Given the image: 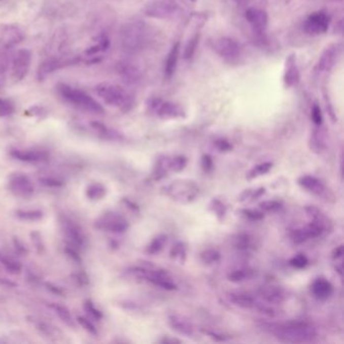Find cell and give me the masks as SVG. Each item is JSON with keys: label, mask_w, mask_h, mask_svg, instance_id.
<instances>
[{"label": "cell", "mask_w": 344, "mask_h": 344, "mask_svg": "<svg viewBox=\"0 0 344 344\" xmlns=\"http://www.w3.org/2000/svg\"><path fill=\"white\" fill-rule=\"evenodd\" d=\"M262 328L278 340L286 343H309L315 341L318 336L311 324L302 321L265 323Z\"/></svg>", "instance_id": "cell-1"}, {"label": "cell", "mask_w": 344, "mask_h": 344, "mask_svg": "<svg viewBox=\"0 0 344 344\" xmlns=\"http://www.w3.org/2000/svg\"><path fill=\"white\" fill-rule=\"evenodd\" d=\"M151 31L149 25L143 20L130 21L123 25L120 31V44L124 51L136 53L149 44Z\"/></svg>", "instance_id": "cell-2"}, {"label": "cell", "mask_w": 344, "mask_h": 344, "mask_svg": "<svg viewBox=\"0 0 344 344\" xmlns=\"http://www.w3.org/2000/svg\"><path fill=\"white\" fill-rule=\"evenodd\" d=\"M95 91L96 94L111 107H115L123 112H127L133 107V95L120 85L105 82L96 86Z\"/></svg>", "instance_id": "cell-3"}, {"label": "cell", "mask_w": 344, "mask_h": 344, "mask_svg": "<svg viewBox=\"0 0 344 344\" xmlns=\"http://www.w3.org/2000/svg\"><path fill=\"white\" fill-rule=\"evenodd\" d=\"M57 91L67 103L80 110L96 115H101L104 113V108L98 101L79 89L73 88L67 84H59L57 86Z\"/></svg>", "instance_id": "cell-4"}, {"label": "cell", "mask_w": 344, "mask_h": 344, "mask_svg": "<svg viewBox=\"0 0 344 344\" xmlns=\"http://www.w3.org/2000/svg\"><path fill=\"white\" fill-rule=\"evenodd\" d=\"M130 273L135 278L146 281L153 284L164 290L173 291L177 289V285L173 280L171 274L157 266L147 265V266H137L130 269Z\"/></svg>", "instance_id": "cell-5"}, {"label": "cell", "mask_w": 344, "mask_h": 344, "mask_svg": "<svg viewBox=\"0 0 344 344\" xmlns=\"http://www.w3.org/2000/svg\"><path fill=\"white\" fill-rule=\"evenodd\" d=\"M229 301L243 309L253 310L267 317L277 316V310L268 303L260 300L258 296L244 293V292H231L228 294Z\"/></svg>", "instance_id": "cell-6"}, {"label": "cell", "mask_w": 344, "mask_h": 344, "mask_svg": "<svg viewBox=\"0 0 344 344\" xmlns=\"http://www.w3.org/2000/svg\"><path fill=\"white\" fill-rule=\"evenodd\" d=\"M148 111L161 119H178L185 117L183 106L177 102L164 100L160 97H151L147 102Z\"/></svg>", "instance_id": "cell-7"}, {"label": "cell", "mask_w": 344, "mask_h": 344, "mask_svg": "<svg viewBox=\"0 0 344 344\" xmlns=\"http://www.w3.org/2000/svg\"><path fill=\"white\" fill-rule=\"evenodd\" d=\"M343 45L341 42H335L328 45L319 56L314 71L317 75L329 74L341 60Z\"/></svg>", "instance_id": "cell-8"}, {"label": "cell", "mask_w": 344, "mask_h": 344, "mask_svg": "<svg viewBox=\"0 0 344 344\" xmlns=\"http://www.w3.org/2000/svg\"><path fill=\"white\" fill-rule=\"evenodd\" d=\"M165 192L173 200L182 204H188L197 198L199 188L193 181L177 180L165 188Z\"/></svg>", "instance_id": "cell-9"}, {"label": "cell", "mask_w": 344, "mask_h": 344, "mask_svg": "<svg viewBox=\"0 0 344 344\" xmlns=\"http://www.w3.org/2000/svg\"><path fill=\"white\" fill-rule=\"evenodd\" d=\"M331 22L330 15L323 10L310 13L304 23L303 29L309 36H320L328 31Z\"/></svg>", "instance_id": "cell-10"}, {"label": "cell", "mask_w": 344, "mask_h": 344, "mask_svg": "<svg viewBox=\"0 0 344 344\" xmlns=\"http://www.w3.org/2000/svg\"><path fill=\"white\" fill-rule=\"evenodd\" d=\"M212 50L222 59L233 61L240 57L242 47L236 40L230 37H220L211 43Z\"/></svg>", "instance_id": "cell-11"}, {"label": "cell", "mask_w": 344, "mask_h": 344, "mask_svg": "<svg viewBox=\"0 0 344 344\" xmlns=\"http://www.w3.org/2000/svg\"><path fill=\"white\" fill-rule=\"evenodd\" d=\"M31 63V53L27 49L18 50L11 61V77L14 82H19L23 80L30 67Z\"/></svg>", "instance_id": "cell-12"}, {"label": "cell", "mask_w": 344, "mask_h": 344, "mask_svg": "<svg viewBox=\"0 0 344 344\" xmlns=\"http://www.w3.org/2000/svg\"><path fill=\"white\" fill-rule=\"evenodd\" d=\"M179 11V6L171 0H155L145 7L146 15L157 19L171 18L177 15Z\"/></svg>", "instance_id": "cell-13"}, {"label": "cell", "mask_w": 344, "mask_h": 344, "mask_svg": "<svg viewBox=\"0 0 344 344\" xmlns=\"http://www.w3.org/2000/svg\"><path fill=\"white\" fill-rule=\"evenodd\" d=\"M8 189L13 195L20 198H29L35 193L31 180L23 173H14L9 176Z\"/></svg>", "instance_id": "cell-14"}, {"label": "cell", "mask_w": 344, "mask_h": 344, "mask_svg": "<svg viewBox=\"0 0 344 344\" xmlns=\"http://www.w3.org/2000/svg\"><path fill=\"white\" fill-rule=\"evenodd\" d=\"M95 227L104 231L121 233L127 230L128 222L120 214L111 212L98 217L95 221Z\"/></svg>", "instance_id": "cell-15"}, {"label": "cell", "mask_w": 344, "mask_h": 344, "mask_svg": "<svg viewBox=\"0 0 344 344\" xmlns=\"http://www.w3.org/2000/svg\"><path fill=\"white\" fill-rule=\"evenodd\" d=\"M62 230L68 239V243L70 245V248L78 250L85 246L86 237L82 230V228L72 219L70 218H63L61 220Z\"/></svg>", "instance_id": "cell-16"}, {"label": "cell", "mask_w": 344, "mask_h": 344, "mask_svg": "<svg viewBox=\"0 0 344 344\" xmlns=\"http://www.w3.org/2000/svg\"><path fill=\"white\" fill-rule=\"evenodd\" d=\"M245 17L252 26L255 33L264 35L268 25V14L265 10L258 7H249L245 11Z\"/></svg>", "instance_id": "cell-17"}, {"label": "cell", "mask_w": 344, "mask_h": 344, "mask_svg": "<svg viewBox=\"0 0 344 344\" xmlns=\"http://www.w3.org/2000/svg\"><path fill=\"white\" fill-rule=\"evenodd\" d=\"M284 84L286 88H294L298 86L301 81V73L297 62L296 54H290L285 61L284 69Z\"/></svg>", "instance_id": "cell-18"}, {"label": "cell", "mask_w": 344, "mask_h": 344, "mask_svg": "<svg viewBox=\"0 0 344 344\" xmlns=\"http://www.w3.org/2000/svg\"><path fill=\"white\" fill-rule=\"evenodd\" d=\"M76 63V59H48L44 61L38 70V79L39 81H45L53 73Z\"/></svg>", "instance_id": "cell-19"}, {"label": "cell", "mask_w": 344, "mask_h": 344, "mask_svg": "<svg viewBox=\"0 0 344 344\" xmlns=\"http://www.w3.org/2000/svg\"><path fill=\"white\" fill-rule=\"evenodd\" d=\"M24 39L22 30L15 25H6L3 27L0 35V47L3 51L10 50Z\"/></svg>", "instance_id": "cell-20"}, {"label": "cell", "mask_w": 344, "mask_h": 344, "mask_svg": "<svg viewBox=\"0 0 344 344\" xmlns=\"http://www.w3.org/2000/svg\"><path fill=\"white\" fill-rule=\"evenodd\" d=\"M258 298L270 305L282 304L286 300V292L283 288L278 286H262L257 291Z\"/></svg>", "instance_id": "cell-21"}, {"label": "cell", "mask_w": 344, "mask_h": 344, "mask_svg": "<svg viewBox=\"0 0 344 344\" xmlns=\"http://www.w3.org/2000/svg\"><path fill=\"white\" fill-rule=\"evenodd\" d=\"M10 156L17 161L29 164L41 163L48 160V154L38 150H13L10 152Z\"/></svg>", "instance_id": "cell-22"}, {"label": "cell", "mask_w": 344, "mask_h": 344, "mask_svg": "<svg viewBox=\"0 0 344 344\" xmlns=\"http://www.w3.org/2000/svg\"><path fill=\"white\" fill-rule=\"evenodd\" d=\"M180 54H181V44L180 42H176L171 47L170 51L168 52L164 62V76L167 80L172 79L177 71Z\"/></svg>", "instance_id": "cell-23"}, {"label": "cell", "mask_w": 344, "mask_h": 344, "mask_svg": "<svg viewBox=\"0 0 344 344\" xmlns=\"http://www.w3.org/2000/svg\"><path fill=\"white\" fill-rule=\"evenodd\" d=\"M298 183L302 188H304L305 190H307L308 192L316 196L323 197L327 194V189L324 183L320 179L314 176H309V175L302 176L301 178H299Z\"/></svg>", "instance_id": "cell-24"}, {"label": "cell", "mask_w": 344, "mask_h": 344, "mask_svg": "<svg viewBox=\"0 0 344 344\" xmlns=\"http://www.w3.org/2000/svg\"><path fill=\"white\" fill-rule=\"evenodd\" d=\"M333 291L334 289L332 284L324 278L315 280L311 286L312 295L320 301H325L330 298L333 294Z\"/></svg>", "instance_id": "cell-25"}, {"label": "cell", "mask_w": 344, "mask_h": 344, "mask_svg": "<svg viewBox=\"0 0 344 344\" xmlns=\"http://www.w3.org/2000/svg\"><path fill=\"white\" fill-rule=\"evenodd\" d=\"M169 324L177 333L186 337H192L194 335V328L189 321L181 316L172 315L169 317Z\"/></svg>", "instance_id": "cell-26"}, {"label": "cell", "mask_w": 344, "mask_h": 344, "mask_svg": "<svg viewBox=\"0 0 344 344\" xmlns=\"http://www.w3.org/2000/svg\"><path fill=\"white\" fill-rule=\"evenodd\" d=\"M91 126L93 127V129L98 133L99 136H101L104 140H108V141H121L123 140V135L118 132L117 130L108 127L107 125L98 122V121H93L91 122Z\"/></svg>", "instance_id": "cell-27"}, {"label": "cell", "mask_w": 344, "mask_h": 344, "mask_svg": "<svg viewBox=\"0 0 344 344\" xmlns=\"http://www.w3.org/2000/svg\"><path fill=\"white\" fill-rule=\"evenodd\" d=\"M310 148L315 153H321L326 148V136L325 131L321 129V126H317L310 139Z\"/></svg>", "instance_id": "cell-28"}, {"label": "cell", "mask_w": 344, "mask_h": 344, "mask_svg": "<svg viewBox=\"0 0 344 344\" xmlns=\"http://www.w3.org/2000/svg\"><path fill=\"white\" fill-rule=\"evenodd\" d=\"M200 38H201V33L200 31H196L195 33H193V36L187 41L184 51H183V58L186 61H190L194 58L199 43H200Z\"/></svg>", "instance_id": "cell-29"}, {"label": "cell", "mask_w": 344, "mask_h": 344, "mask_svg": "<svg viewBox=\"0 0 344 344\" xmlns=\"http://www.w3.org/2000/svg\"><path fill=\"white\" fill-rule=\"evenodd\" d=\"M119 73L121 76H123L124 79L132 83L139 82L142 78V73L139 68L128 63H122L121 65H119Z\"/></svg>", "instance_id": "cell-30"}, {"label": "cell", "mask_w": 344, "mask_h": 344, "mask_svg": "<svg viewBox=\"0 0 344 344\" xmlns=\"http://www.w3.org/2000/svg\"><path fill=\"white\" fill-rule=\"evenodd\" d=\"M307 214L312 218V221H315L321 225H323L327 230L331 227V222L328 217L316 206H307L306 207Z\"/></svg>", "instance_id": "cell-31"}, {"label": "cell", "mask_w": 344, "mask_h": 344, "mask_svg": "<svg viewBox=\"0 0 344 344\" xmlns=\"http://www.w3.org/2000/svg\"><path fill=\"white\" fill-rule=\"evenodd\" d=\"M171 171V159L169 157H160L154 170V177L157 180L165 178Z\"/></svg>", "instance_id": "cell-32"}, {"label": "cell", "mask_w": 344, "mask_h": 344, "mask_svg": "<svg viewBox=\"0 0 344 344\" xmlns=\"http://www.w3.org/2000/svg\"><path fill=\"white\" fill-rule=\"evenodd\" d=\"M50 308L65 324H67L68 326H74V318L68 308L56 303L51 304Z\"/></svg>", "instance_id": "cell-33"}, {"label": "cell", "mask_w": 344, "mask_h": 344, "mask_svg": "<svg viewBox=\"0 0 344 344\" xmlns=\"http://www.w3.org/2000/svg\"><path fill=\"white\" fill-rule=\"evenodd\" d=\"M110 46V41L108 39V37L106 35H101L98 39H97V43L90 47L89 49L86 50V55L88 56H95L100 52L106 51Z\"/></svg>", "instance_id": "cell-34"}, {"label": "cell", "mask_w": 344, "mask_h": 344, "mask_svg": "<svg viewBox=\"0 0 344 344\" xmlns=\"http://www.w3.org/2000/svg\"><path fill=\"white\" fill-rule=\"evenodd\" d=\"M106 195V188L100 183H93L88 186L86 196L90 200H100Z\"/></svg>", "instance_id": "cell-35"}, {"label": "cell", "mask_w": 344, "mask_h": 344, "mask_svg": "<svg viewBox=\"0 0 344 344\" xmlns=\"http://www.w3.org/2000/svg\"><path fill=\"white\" fill-rule=\"evenodd\" d=\"M0 262L8 271L12 273H19L21 270V264L15 258H11L3 253H0Z\"/></svg>", "instance_id": "cell-36"}, {"label": "cell", "mask_w": 344, "mask_h": 344, "mask_svg": "<svg viewBox=\"0 0 344 344\" xmlns=\"http://www.w3.org/2000/svg\"><path fill=\"white\" fill-rule=\"evenodd\" d=\"M253 276H254V270H252L250 268H239V269H235V270L230 271L228 273L227 278L231 282L238 283V282H244V281L250 280L251 278H253Z\"/></svg>", "instance_id": "cell-37"}, {"label": "cell", "mask_w": 344, "mask_h": 344, "mask_svg": "<svg viewBox=\"0 0 344 344\" xmlns=\"http://www.w3.org/2000/svg\"><path fill=\"white\" fill-rule=\"evenodd\" d=\"M167 239H168L167 236L164 235V234H161V235L157 236L148 246L147 253L150 254V255H157V254H159L165 248V246L167 244Z\"/></svg>", "instance_id": "cell-38"}, {"label": "cell", "mask_w": 344, "mask_h": 344, "mask_svg": "<svg viewBox=\"0 0 344 344\" xmlns=\"http://www.w3.org/2000/svg\"><path fill=\"white\" fill-rule=\"evenodd\" d=\"M16 216L23 221H37L43 218V212L40 210H17Z\"/></svg>", "instance_id": "cell-39"}, {"label": "cell", "mask_w": 344, "mask_h": 344, "mask_svg": "<svg viewBox=\"0 0 344 344\" xmlns=\"http://www.w3.org/2000/svg\"><path fill=\"white\" fill-rule=\"evenodd\" d=\"M272 167V164L271 163H262V164H259L258 166L254 167L249 174L247 176V178L249 180H252V179H256L258 177H260L262 175H265L266 173L269 172V170L271 169Z\"/></svg>", "instance_id": "cell-40"}, {"label": "cell", "mask_w": 344, "mask_h": 344, "mask_svg": "<svg viewBox=\"0 0 344 344\" xmlns=\"http://www.w3.org/2000/svg\"><path fill=\"white\" fill-rule=\"evenodd\" d=\"M8 68V58L4 52L0 53V89L5 85Z\"/></svg>", "instance_id": "cell-41"}, {"label": "cell", "mask_w": 344, "mask_h": 344, "mask_svg": "<svg viewBox=\"0 0 344 344\" xmlns=\"http://www.w3.org/2000/svg\"><path fill=\"white\" fill-rule=\"evenodd\" d=\"M201 259L206 264H213L220 259V254L216 250H207L201 254Z\"/></svg>", "instance_id": "cell-42"}, {"label": "cell", "mask_w": 344, "mask_h": 344, "mask_svg": "<svg viewBox=\"0 0 344 344\" xmlns=\"http://www.w3.org/2000/svg\"><path fill=\"white\" fill-rule=\"evenodd\" d=\"M14 112V104L11 100L0 98V117H6Z\"/></svg>", "instance_id": "cell-43"}, {"label": "cell", "mask_w": 344, "mask_h": 344, "mask_svg": "<svg viewBox=\"0 0 344 344\" xmlns=\"http://www.w3.org/2000/svg\"><path fill=\"white\" fill-rule=\"evenodd\" d=\"M186 248L183 244H177L176 246L173 247L172 251H171V258L177 261L180 262H184L185 258H186Z\"/></svg>", "instance_id": "cell-44"}, {"label": "cell", "mask_w": 344, "mask_h": 344, "mask_svg": "<svg viewBox=\"0 0 344 344\" xmlns=\"http://www.w3.org/2000/svg\"><path fill=\"white\" fill-rule=\"evenodd\" d=\"M311 119L316 126H321L323 123V114L321 107L318 103L313 104L311 109Z\"/></svg>", "instance_id": "cell-45"}, {"label": "cell", "mask_w": 344, "mask_h": 344, "mask_svg": "<svg viewBox=\"0 0 344 344\" xmlns=\"http://www.w3.org/2000/svg\"><path fill=\"white\" fill-rule=\"evenodd\" d=\"M234 246L238 250H244V251L249 250L252 247V242H251L250 236L245 235V234L237 235L234 238Z\"/></svg>", "instance_id": "cell-46"}, {"label": "cell", "mask_w": 344, "mask_h": 344, "mask_svg": "<svg viewBox=\"0 0 344 344\" xmlns=\"http://www.w3.org/2000/svg\"><path fill=\"white\" fill-rule=\"evenodd\" d=\"M282 203L276 200H269V201H263L259 204V208L266 212H274L281 209Z\"/></svg>", "instance_id": "cell-47"}, {"label": "cell", "mask_w": 344, "mask_h": 344, "mask_svg": "<svg viewBox=\"0 0 344 344\" xmlns=\"http://www.w3.org/2000/svg\"><path fill=\"white\" fill-rule=\"evenodd\" d=\"M187 165V160L184 157H175L171 159V171L181 172Z\"/></svg>", "instance_id": "cell-48"}, {"label": "cell", "mask_w": 344, "mask_h": 344, "mask_svg": "<svg viewBox=\"0 0 344 344\" xmlns=\"http://www.w3.org/2000/svg\"><path fill=\"white\" fill-rule=\"evenodd\" d=\"M211 209L213 210V212L220 218H223L225 213H226V208L225 206L219 201V200H216L214 199L212 202H211V205H210Z\"/></svg>", "instance_id": "cell-49"}, {"label": "cell", "mask_w": 344, "mask_h": 344, "mask_svg": "<svg viewBox=\"0 0 344 344\" xmlns=\"http://www.w3.org/2000/svg\"><path fill=\"white\" fill-rule=\"evenodd\" d=\"M308 258H306L304 255H297L294 258L290 260V263L292 266L296 268H304L308 264Z\"/></svg>", "instance_id": "cell-50"}, {"label": "cell", "mask_w": 344, "mask_h": 344, "mask_svg": "<svg viewBox=\"0 0 344 344\" xmlns=\"http://www.w3.org/2000/svg\"><path fill=\"white\" fill-rule=\"evenodd\" d=\"M84 308H85L86 312H88L93 318H95V319H97V320H100V319L102 318V316H103L102 313L96 308V306H95L90 300H88V301L85 302Z\"/></svg>", "instance_id": "cell-51"}, {"label": "cell", "mask_w": 344, "mask_h": 344, "mask_svg": "<svg viewBox=\"0 0 344 344\" xmlns=\"http://www.w3.org/2000/svg\"><path fill=\"white\" fill-rule=\"evenodd\" d=\"M77 322L86 330L87 332H89L90 334H92V335H96L97 334V329L95 328L93 323L90 322L86 318L78 317L77 318Z\"/></svg>", "instance_id": "cell-52"}, {"label": "cell", "mask_w": 344, "mask_h": 344, "mask_svg": "<svg viewBox=\"0 0 344 344\" xmlns=\"http://www.w3.org/2000/svg\"><path fill=\"white\" fill-rule=\"evenodd\" d=\"M243 215L253 221H258V220H261L263 218V213L258 211V210H253V209H248V210H243L242 211Z\"/></svg>", "instance_id": "cell-53"}, {"label": "cell", "mask_w": 344, "mask_h": 344, "mask_svg": "<svg viewBox=\"0 0 344 344\" xmlns=\"http://www.w3.org/2000/svg\"><path fill=\"white\" fill-rule=\"evenodd\" d=\"M324 98H325V104H326V109H327V112L329 113L331 119L333 121L337 120V117H336V114H335V110H334V107H333V104L329 98V96L327 94L324 95Z\"/></svg>", "instance_id": "cell-54"}, {"label": "cell", "mask_w": 344, "mask_h": 344, "mask_svg": "<svg viewBox=\"0 0 344 344\" xmlns=\"http://www.w3.org/2000/svg\"><path fill=\"white\" fill-rule=\"evenodd\" d=\"M214 146H215V148L219 152H228V151H230L232 149L231 145L227 141H225V140H218V141H216Z\"/></svg>", "instance_id": "cell-55"}, {"label": "cell", "mask_w": 344, "mask_h": 344, "mask_svg": "<svg viewBox=\"0 0 344 344\" xmlns=\"http://www.w3.org/2000/svg\"><path fill=\"white\" fill-rule=\"evenodd\" d=\"M202 167L205 171H210L213 167V162H212V159L210 156H205L203 157V160H202Z\"/></svg>", "instance_id": "cell-56"}, {"label": "cell", "mask_w": 344, "mask_h": 344, "mask_svg": "<svg viewBox=\"0 0 344 344\" xmlns=\"http://www.w3.org/2000/svg\"><path fill=\"white\" fill-rule=\"evenodd\" d=\"M332 256H333V258H335V259L342 258V256H343V247H342V246H340V247L336 248V249L334 250V252H333V255H332Z\"/></svg>", "instance_id": "cell-57"}, {"label": "cell", "mask_w": 344, "mask_h": 344, "mask_svg": "<svg viewBox=\"0 0 344 344\" xmlns=\"http://www.w3.org/2000/svg\"><path fill=\"white\" fill-rule=\"evenodd\" d=\"M161 342H163V343H176V342H178V343H180V341L179 340H177V339H164V340H162Z\"/></svg>", "instance_id": "cell-58"}, {"label": "cell", "mask_w": 344, "mask_h": 344, "mask_svg": "<svg viewBox=\"0 0 344 344\" xmlns=\"http://www.w3.org/2000/svg\"><path fill=\"white\" fill-rule=\"evenodd\" d=\"M233 1L237 4H245L247 2V0H233Z\"/></svg>", "instance_id": "cell-59"}, {"label": "cell", "mask_w": 344, "mask_h": 344, "mask_svg": "<svg viewBox=\"0 0 344 344\" xmlns=\"http://www.w3.org/2000/svg\"><path fill=\"white\" fill-rule=\"evenodd\" d=\"M333 1H338V2H341L342 0H333Z\"/></svg>", "instance_id": "cell-60"}]
</instances>
